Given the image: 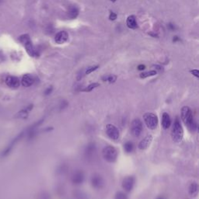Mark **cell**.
<instances>
[{
  "mask_svg": "<svg viewBox=\"0 0 199 199\" xmlns=\"http://www.w3.org/2000/svg\"><path fill=\"white\" fill-rule=\"evenodd\" d=\"M181 120L186 127L191 133H194L197 130V123L193 116L191 109L187 106H184L180 111Z\"/></svg>",
  "mask_w": 199,
  "mask_h": 199,
  "instance_id": "obj_1",
  "label": "cell"
},
{
  "mask_svg": "<svg viewBox=\"0 0 199 199\" xmlns=\"http://www.w3.org/2000/svg\"><path fill=\"white\" fill-rule=\"evenodd\" d=\"M184 134V129L180 122V119L177 117L173 124L172 132H171V137H172L173 141L177 143L180 142L183 140Z\"/></svg>",
  "mask_w": 199,
  "mask_h": 199,
  "instance_id": "obj_2",
  "label": "cell"
},
{
  "mask_svg": "<svg viewBox=\"0 0 199 199\" xmlns=\"http://www.w3.org/2000/svg\"><path fill=\"white\" fill-rule=\"evenodd\" d=\"M102 156L104 160L110 163L116 162L118 159V152L116 148L112 146H107L102 150Z\"/></svg>",
  "mask_w": 199,
  "mask_h": 199,
  "instance_id": "obj_3",
  "label": "cell"
},
{
  "mask_svg": "<svg viewBox=\"0 0 199 199\" xmlns=\"http://www.w3.org/2000/svg\"><path fill=\"white\" fill-rule=\"evenodd\" d=\"M19 41L21 44H23V46L26 48V51L27 52L30 56L34 57L38 55V54L37 53L36 50L34 49V46H33V44H32V41L30 40V37L28 34H23V35L19 36Z\"/></svg>",
  "mask_w": 199,
  "mask_h": 199,
  "instance_id": "obj_4",
  "label": "cell"
},
{
  "mask_svg": "<svg viewBox=\"0 0 199 199\" xmlns=\"http://www.w3.org/2000/svg\"><path fill=\"white\" fill-rule=\"evenodd\" d=\"M143 120L145 124L150 130H155L158 126V117L154 113L148 112L143 115Z\"/></svg>",
  "mask_w": 199,
  "mask_h": 199,
  "instance_id": "obj_5",
  "label": "cell"
},
{
  "mask_svg": "<svg viewBox=\"0 0 199 199\" xmlns=\"http://www.w3.org/2000/svg\"><path fill=\"white\" fill-rule=\"evenodd\" d=\"M131 133L134 137H139L143 131V125L139 118H136L131 123Z\"/></svg>",
  "mask_w": 199,
  "mask_h": 199,
  "instance_id": "obj_6",
  "label": "cell"
},
{
  "mask_svg": "<svg viewBox=\"0 0 199 199\" xmlns=\"http://www.w3.org/2000/svg\"><path fill=\"white\" fill-rule=\"evenodd\" d=\"M106 134L111 140L117 141L120 138V132L115 125L108 124L106 126Z\"/></svg>",
  "mask_w": 199,
  "mask_h": 199,
  "instance_id": "obj_7",
  "label": "cell"
},
{
  "mask_svg": "<svg viewBox=\"0 0 199 199\" xmlns=\"http://www.w3.org/2000/svg\"><path fill=\"white\" fill-rule=\"evenodd\" d=\"M135 184H136V178L133 176H128L125 177L123 179L122 182V186L123 190L125 192H129L132 191L134 188Z\"/></svg>",
  "mask_w": 199,
  "mask_h": 199,
  "instance_id": "obj_8",
  "label": "cell"
},
{
  "mask_svg": "<svg viewBox=\"0 0 199 199\" xmlns=\"http://www.w3.org/2000/svg\"><path fill=\"white\" fill-rule=\"evenodd\" d=\"M90 182H91L92 187H94V188L97 189V190L102 189L104 186V178L100 174L93 175L91 179H90Z\"/></svg>",
  "mask_w": 199,
  "mask_h": 199,
  "instance_id": "obj_9",
  "label": "cell"
},
{
  "mask_svg": "<svg viewBox=\"0 0 199 199\" xmlns=\"http://www.w3.org/2000/svg\"><path fill=\"white\" fill-rule=\"evenodd\" d=\"M97 151V146L94 142H90L87 144L84 149V156L85 158L90 160H92L93 157H94V155Z\"/></svg>",
  "mask_w": 199,
  "mask_h": 199,
  "instance_id": "obj_10",
  "label": "cell"
},
{
  "mask_svg": "<svg viewBox=\"0 0 199 199\" xmlns=\"http://www.w3.org/2000/svg\"><path fill=\"white\" fill-rule=\"evenodd\" d=\"M72 183L74 185H80L84 182L85 174L83 170H76L72 173L71 177Z\"/></svg>",
  "mask_w": 199,
  "mask_h": 199,
  "instance_id": "obj_11",
  "label": "cell"
},
{
  "mask_svg": "<svg viewBox=\"0 0 199 199\" xmlns=\"http://www.w3.org/2000/svg\"><path fill=\"white\" fill-rule=\"evenodd\" d=\"M5 83L8 87L12 89L18 88L19 87V85H20V82H19V79L13 76H8L7 77L5 78Z\"/></svg>",
  "mask_w": 199,
  "mask_h": 199,
  "instance_id": "obj_12",
  "label": "cell"
},
{
  "mask_svg": "<svg viewBox=\"0 0 199 199\" xmlns=\"http://www.w3.org/2000/svg\"><path fill=\"white\" fill-rule=\"evenodd\" d=\"M153 136L152 135H148V136H146L144 139H142L141 141L139 142V145H138V148L140 150H146V149L149 148L152 141H153Z\"/></svg>",
  "mask_w": 199,
  "mask_h": 199,
  "instance_id": "obj_13",
  "label": "cell"
},
{
  "mask_svg": "<svg viewBox=\"0 0 199 199\" xmlns=\"http://www.w3.org/2000/svg\"><path fill=\"white\" fill-rule=\"evenodd\" d=\"M68 38H69V34L67 32L62 30V31H59L58 33H57L55 37V41L57 44H62L66 42Z\"/></svg>",
  "mask_w": 199,
  "mask_h": 199,
  "instance_id": "obj_14",
  "label": "cell"
},
{
  "mask_svg": "<svg viewBox=\"0 0 199 199\" xmlns=\"http://www.w3.org/2000/svg\"><path fill=\"white\" fill-rule=\"evenodd\" d=\"M34 83V76L30 74L23 75L21 79V84L24 87H30Z\"/></svg>",
  "mask_w": 199,
  "mask_h": 199,
  "instance_id": "obj_15",
  "label": "cell"
},
{
  "mask_svg": "<svg viewBox=\"0 0 199 199\" xmlns=\"http://www.w3.org/2000/svg\"><path fill=\"white\" fill-rule=\"evenodd\" d=\"M162 128L165 130L169 129L171 125V118L168 113L164 112L162 115V122H161Z\"/></svg>",
  "mask_w": 199,
  "mask_h": 199,
  "instance_id": "obj_16",
  "label": "cell"
},
{
  "mask_svg": "<svg viewBox=\"0 0 199 199\" xmlns=\"http://www.w3.org/2000/svg\"><path fill=\"white\" fill-rule=\"evenodd\" d=\"M188 191L189 194L191 197H195L197 195V194H198V184H197V182L193 181L190 184L188 187Z\"/></svg>",
  "mask_w": 199,
  "mask_h": 199,
  "instance_id": "obj_17",
  "label": "cell"
},
{
  "mask_svg": "<svg viewBox=\"0 0 199 199\" xmlns=\"http://www.w3.org/2000/svg\"><path fill=\"white\" fill-rule=\"evenodd\" d=\"M126 23H127V26L130 29H136L137 28V22H136V16L132 15V16H129L127 19V21H126Z\"/></svg>",
  "mask_w": 199,
  "mask_h": 199,
  "instance_id": "obj_18",
  "label": "cell"
},
{
  "mask_svg": "<svg viewBox=\"0 0 199 199\" xmlns=\"http://www.w3.org/2000/svg\"><path fill=\"white\" fill-rule=\"evenodd\" d=\"M78 14H79V9L75 5H72L70 6L68 10L67 15L70 19H75V18L77 17Z\"/></svg>",
  "mask_w": 199,
  "mask_h": 199,
  "instance_id": "obj_19",
  "label": "cell"
},
{
  "mask_svg": "<svg viewBox=\"0 0 199 199\" xmlns=\"http://www.w3.org/2000/svg\"><path fill=\"white\" fill-rule=\"evenodd\" d=\"M135 149V145L132 142H126L124 144V150L125 151V153H132V152L134 151Z\"/></svg>",
  "mask_w": 199,
  "mask_h": 199,
  "instance_id": "obj_20",
  "label": "cell"
},
{
  "mask_svg": "<svg viewBox=\"0 0 199 199\" xmlns=\"http://www.w3.org/2000/svg\"><path fill=\"white\" fill-rule=\"evenodd\" d=\"M156 74H157L156 70H151V71H148V72H142V73H140L139 76H140L141 79H146V78L150 77V76H156Z\"/></svg>",
  "mask_w": 199,
  "mask_h": 199,
  "instance_id": "obj_21",
  "label": "cell"
},
{
  "mask_svg": "<svg viewBox=\"0 0 199 199\" xmlns=\"http://www.w3.org/2000/svg\"><path fill=\"white\" fill-rule=\"evenodd\" d=\"M98 87H100V83H94L90 84L89 86H87V87H85L84 89L82 90L83 92H91L92 90H94V89L97 88Z\"/></svg>",
  "mask_w": 199,
  "mask_h": 199,
  "instance_id": "obj_22",
  "label": "cell"
},
{
  "mask_svg": "<svg viewBox=\"0 0 199 199\" xmlns=\"http://www.w3.org/2000/svg\"><path fill=\"white\" fill-rule=\"evenodd\" d=\"M103 81L104 82H108L109 83H115L117 79V76H115V75H110V76H104V77L102 78Z\"/></svg>",
  "mask_w": 199,
  "mask_h": 199,
  "instance_id": "obj_23",
  "label": "cell"
},
{
  "mask_svg": "<svg viewBox=\"0 0 199 199\" xmlns=\"http://www.w3.org/2000/svg\"><path fill=\"white\" fill-rule=\"evenodd\" d=\"M115 199H129L127 194L122 191H118L115 196Z\"/></svg>",
  "mask_w": 199,
  "mask_h": 199,
  "instance_id": "obj_24",
  "label": "cell"
},
{
  "mask_svg": "<svg viewBox=\"0 0 199 199\" xmlns=\"http://www.w3.org/2000/svg\"><path fill=\"white\" fill-rule=\"evenodd\" d=\"M98 68H99L98 65H95V66H91V67L88 68V69H87V71H86V72H85V73H86V75L90 74L91 72H94V71L97 70Z\"/></svg>",
  "mask_w": 199,
  "mask_h": 199,
  "instance_id": "obj_25",
  "label": "cell"
},
{
  "mask_svg": "<svg viewBox=\"0 0 199 199\" xmlns=\"http://www.w3.org/2000/svg\"><path fill=\"white\" fill-rule=\"evenodd\" d=\"M38 199H51V195L47 192H42L40 195H39Z\"/></svg>",
  "mask_w": 199,
  "mask_h": 199,
  "instance_id": "obj_26",
  "label": "cell"
},
{
  "mask_svg": "<svg viewBox=\"0 0 199 199\" xmlns=\"http://www.w3.org/2000/svg\"><path fill=\"white\" fill-rule=\"evenodd\" d=\"M68 105H69V103H68V101H62L60 104V109L61 110L65 109V108H67Z\"/></svg>",
  "mask_w": 199,
  "mask_h": 199,
  "instance_id": "obj_27",
  "label": "cell"
},
{
  "mask_svg": "<svg viewBox=\"0 0 199 199\" xmlns=\"http://www.w3.org/2000/svg\"><path fill=\"white\" fill-rule=\"evenodd\" d=\"M53 91V87H49L48 88L46 89L45 91H44V95L45 96H48L52 93Z\"/></svg>",
  "mask_w": 199,
  "mask_h": 199,
  "instance_id": "obj_28",
  "label": "cell"
},
{
  "mask_svg": "<svg viewBox=\"0 0 199 199\" xmlns=\"http://www.w3.org/2000/svg\"><path fill=\"white\" fill-rule=\"evenodd\" d=\"M190 73H191L192 75H194L196 78L199 77V71L197 70V69H193V70L190 71Z\"/></svg>",
  "mask_w": 199,
  "mask_h": 199,
  "instance_id": "obj_29",
  "label": "cell"
},
{
  "mask_svg": "<svg viewBox=\"0 0 199 199\" xmlns=\"http://www.w3.org/2000/svg\"><path fill=\"white\" fill-rule=\"evenodd\" d=\"M109 19H111V20H115V19H117V15L115 14V12H111V13H110V16H109Z\"/></svg>",
  "mask_w": 199,
  "mask_h": 199,
  "instance_id": "obj_30",
  "label": "cell"
},
{
  "mask_svg": "<svg viewBox=\"0 0 199 199\" xmlns=\"http://www.w3.org/2000/svg\"><path fill=\"white\" fill-rule=\"evenodd\" d=\"M145 69H146V66H145L144 65H139V66H138V69H139V71H143Z\"/></svg>",
  "mask_w": 199,
  "mask_h": 199,
  "instance_id": "obj_31",
  "label": "cell"
},
{
  "mask_svg": "<svg viewBox=\"0 0 199 199\" xmlns=\"http://www.w3.org/2000/svg\"><path fill=\"white\" fill-rule=\"evenodd\" d=\"M173 41H174V42H175V41H180V39L178 38V37H177V36H176V37H174V38H173Z\"/></svg>",
  "mask_w": 199,
  "mask_h": 199,
  "instance_id": "obj_32",
  "label": "cell"
},
{
  "mask_svg": "<svg viewBox=\"0 0 199 199\" xmlns=\"http://www.w3.org/2000/svg\"><path fill=\"white\" fill-rule=\"evenodd\" d=\"M155 67L156 68V69H157V70H160V71H161V70H162V68H161L160 66H158V65H156Z\"/></svg>",
  "mask_w": 199,
  "mask_h": 199,
  "instance_id": "obj_33",
  "label": "cell"
},
{
  "mask_svg": "<svg viewBox=\"0 0 199 199\" xmlns=\"http://www.w3.org/2000/svg\"><path fill=\"white\" fill-rule=\"evenodd\" d=\"M169 27L170 29H172V30H173V29H174V26H173V24H169Z\"/></svg>",
  "mask_w": 199,
  "mask_h": 199,
  "instance_id": "obj_34",
  "label": "cell"
},
{
  "mask_svg": "<svg viewBox=\"0 0 199 199\" xmlns=\"http://www.w3.org/2000/svg\"><path fill=\"white\" fill-rule=\"evenodd\" d=\"M156 199H166L165 197H161V196H160V197H157L156 198Z\"/></svg>",
  "mask_w": 199,
  "mask_h": 199,
  "instance_id": "obj_35",
  "label": "cell"
},
{
  "mask_svg": "<svg viewBox=\"0 0 199 199\" xmlns=\"http://www.w3.org/2000/svg\"><path fill=\"white\" fill-rule=\"evenodd\" d=\"M111 2H115V1H116V0H111Z\"/></svg>",
  "mask_w": 199,
  "mask_h": 199,
  "instance_id": "obj_36",
  "label": "cell"
}]
</instances>
